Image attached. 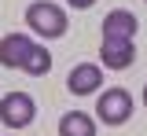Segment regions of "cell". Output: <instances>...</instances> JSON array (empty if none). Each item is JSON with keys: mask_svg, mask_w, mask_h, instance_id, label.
Returning <instances> with one entry per match:
<instances>
[{"mask_svg": "<svg viewBox=\"0 0 147 136\" xmlns=\"http://www.w3.org/2000/svg\"><path fill=\"white\" fill-rule=\"evenodd\" d=\"M26 26L33 30L37 37L55 40V37L66 33V11H63L59 4H48V0H33V4L26 7Z\"/></svg>", "mask_w": 147, "mask_h": 136, "instance_id": "cell-1", "label": "cell"}, {"mask_svg": "<svg viewBox=\"0 0 147 136\" xmlns=\"http://www.w3.org/2000/svg\"><path fill=\"white\" fill-rule=\"evenodd\" d=\"M96 114L103 118V125H121L132 118V96L125 88H103V96L96 99Z\"/></svg>", "mask_w": 147, "mask_h": 136, "instance_id": "cell-2", "label": "cell"}, {"mask_svg": "<svg viewBox=\"0 0 147 136\" xmlns=\"http://www.w3.org/2000/svg\"><path fill=\"white\" fill-rule=\"evenodd\" d=\"M33 118H37V103L26 92H7L0 99V121L7 129H26Z\"/></svg>", "mask_w": 147, "mask_h": 136, "instance_id": "cell-3", "label": "cell"}, {"mask_svg": "<svg viewBox=\"0 0 147 136\" xmlns=\"http://www.w3.org/2000/svg\"><path fill=\"white\" fill-rule=\"evenodd\" d=\"M99 59H103V70H129L136 63V44L132 40H107L103 37Z\"/></svg>", "mask_w": 147, "mask_h": 136, "instance_id": "cell-4", "label": "cell"}, {"mask_svg": "<svg viewBox=\"0 0 147 136\" xmlns=\"http://www.w3.org/2000/svg\"><path fill=\"white\" fill-rule=\"evenodd\" d=\"M30 52H33V40H30V33H7V37L0 40V63L4 66H11V70H22L26 66V59H30Z\"/></svg>", "mask_w": 147, "mask_h": 136, "instance_id": "cell-5", "label": "cell"}, {"mask_svg": "<svg viewBox=\"0 0 147 136\" xmlns=\"http://www.w3.org/2000/svg\"><path fill=\"white\" fill-rule=\"evenodd\" d=\"M136 30H140V22H136V15L125 11V7L110 11L107 19H103V37L107 40H136Z\"/></svg>", "mask_w": 147, "mask_h": 136, "instance_id": "cell-6", "label": "cell"}, {"mask_svg": "<svg viewBox=\"0 0 147 136\" xmlns=\"http://www.w3.org/2000/svg\"><path fill=\"white\" fill-rule=\"evenodd\" d=\"M99 85H103V70H99L96 63H81V66H74L70 77H66V88H70L74 96H92Z\"/></svg>", "mask_w": 147, "mask_h": 136, "instance_id": "cell-7", "label": "cell"}, {"mask_svg": "<svg viewBox=\"0 0 147 136\" xmlns=\"http://www.w3.org/2000/svg\"><path fill=\"white\" fill-rule=\"evenodd\" d=\"M59 136H96V118L85 110H70L59 118Z\"/></svg>", "mask_w": 147, "mask_h": 136, "instance_id": "cell-8", "label": "cell"}, {"mask_svg": "<svg viewBox=\"0 0 147 136\" xmlns=\"http://www.w3.org/2000/svg\"><path fill=\"white\" fill-rule=\"evenodd\" d=\"M22 70H26L30 77H44V74L52 70V52L33 44V52H30V59H26V66H22Z\"/></svg>", "mask_w": 147, "mask_h": 136, "instance_id": "cell-9", "label": "cell"}, {"mask_svg": "<svg viewBox=\"0 0 147 136\" xmlns=\"http://www.w3.org/2000/svg\"><path fill=\"white\" fill-rule=\"evenodd\" d=\"M96 0H70V7H77V11H85V7H92Z\"/></svg>", "mask_w": 147, "mask_h": 136, "instance_id": "cell-10", "label": "cell"}, {"mask_svg": "<svg viewBox=\"0 0 147 136\" xmlns=\"http://www.w3.org/2000/svg\"><path fill=\"white\" fill-rule=\"evenodd\" d=\"M144 107H147V85H144Z\"/></svg>", "mask_w": 147, "mask_h": 136, "instance_id": "cell-11", "label": "cell"}]
</instances>
